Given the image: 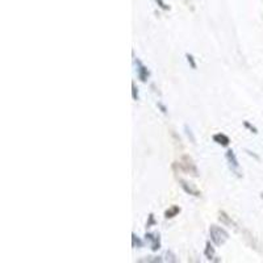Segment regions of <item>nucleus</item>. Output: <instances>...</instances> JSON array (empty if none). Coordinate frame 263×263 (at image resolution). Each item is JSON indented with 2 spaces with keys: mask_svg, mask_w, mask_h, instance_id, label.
<instances>
[{
  "mask_svg": "<svg viewBox=\"0 0 263 263\" xmlns=\"http://www.w3.org/2000/svg\"><path fill=\"white\" fill-rule=\"evenodd\" d=\"M209 237L216 246H221L229 240V233L219 225H210Z\"/></svg>",
  "mask_w": 263,
  "mask_h": 263,
  "instance_id": "f257e3e1",
  "label": "nucleus"
},
{
  "mask_svg": "<svg viewBox=\"0 0 263 263\" xmlns=\"http://www.w3.org/2000/svg\"><path fill=\"white\" fill-rule=\"evenodd\" d=\"M225 158H226V162H228V166L232 171V174L237 176V178H242V171H241V166H240V162L237 159L236 153L233 150H228L225 153Z\"/></svg>",
  "mask_w": 263,
  "mask_h": 263,
  "instance_id": "f03ea898",
  "label": "nucleus"
},
{
  "mask_svg": "<svg viewBox=\"0 0 263 263\" xmlns=\"http://www.w3.org/2000/svg\"><path fill=\"white\" fill-rule=\"evenodd\" d=\"M178 165H179V167L184 172H189L193 176H199V170H197L196 165H195L193 159L189 155H183V157L180 158V162Z\"/></svg>",
  "mask_w": 263,
  "mask_h": 263,
  "instance_id": "7ed1b4c3",
  "label": "nucleus"
},
{
  "mask_svg": "<svg viewBox=\"0 0 263 263\" xmlns=\"http://www.w3.org/2000/svg\"><path fill=\"white\" fill-rule=\"evenodd\" d=\"M134 65H136V71L137 75H138V79H140L142 83H146L148 79L150 78V71L148 69V66H145L142 62H141L140 58L134 57Z\"/></svg>",
  "mask_w": 263,
  "mask_h": 263,
  "instance_id": "20e7f679",
  "label": "nucleus"
},
{
  "mask_svg": "<svg viewBox=\"0 0 263 263\" xmlns=\"http://www.w3.org/2000/svg\"><path fill=\"white\" fill-rule=\"evenodd\" d=\"M145 240L150 242L151 250L153 251H158L161 249V234L159 233H146L145 234Z\"/></svg>",
  "mask_w": 263,
  "mask_h": 263,
  "instance_id": "39448f33",
  "label": "nucleus"
},
{
  "mask_svg": "<svg viewBox=\"0 0 263 263\" xmlns=\"http://www.w3.org/2000/svg\"><path fill=\"white\" fill-rule=\"evenodd\" d=\"M179 183H180V187L183 188V191L186 193H188V195H191V196H195V197H200L202 196V192H199L196 188H193V187H191L186 180L183 179H179Z\"/></svg>",
  "mask_w": 263,
  "mask_h": 263,
  "instance_id": "423d86ee",
  "label": "nucleus"
},
{
  "mask_svg": "<svg viewBox=\"0 0 263 263\" xmlns=\"http://www.w3.org/2000/svg\"><path fill=\"white\" fill-rule=\"evenodd\" d=\"M212 140H213V142H216L220 146H224V148H226L230 144V138L226 134H224V133H216L212 137Z\"/></svg>",
  "mask_w": 263,
  "mask_h": 263,
  "instance_id": "0eeeda50",
  "label": "nucleus"
},
{
  "mask_svg": "<svg viewBox=\"0 0 263 263\" xmlns=\"http://www.w3.org/2000/svg\"><path fill=\"white\" fill-rule=\"evenodd\" d=\"M204 255L208 261H215V247L210 244V241H207L206 249H204Z\"/></svg>",
  "mask_w": 263,
  "mask_h": 263,
  "instance_id": "6e6552de",
  "label": "nucleus"
},
{
  "mask_svg": "<svg viewBox=\"0 0 263 263\" xmlns=\"http://www.w3.org/2000/svg\"><path fill=\"white\" fill-rule=\"evenodd\" d=\"M180 210H182V209H180V207H178V206L170 207V208H169V209H167L166 212H165V219H167V220L174 219L175 216L179 215Z\"/></svg>",
  "mask_w": 263,
  "mask_h": 263,
  "instance_id": "1a4fd4ad",
  "label": "nucleus"
},
{
  "mask_svg": "<svg viewBox=\"0 0 263 263\" xmlns=\"http://www.w3.org/2000/svg\"><path fill=\"white\" fill-rule=\"evenodd\" d=\"M219 220L223 224H225V225H233L232 219H230V217L228 216V213H226V212H224V210H220Z\"/></svg>",
  "mask_w": 263,
  "mask_h": 263,
  "instance_id": "9d476101",
  "label": "nucleus"
},
{
  "mask_svg": "<svg viewBox=\"0 0 263 263\" xmlns=\"http://www.w3.org/2000/svg\"><path fill=\"white\" fill-rule=\"evenodd\" d=\"M132 246L133 247H142L144 246V242L141 241L140 237L137 236L136 233H132Z\"/></svg>",
  "mask_w": 263,
  "mask_h": 263,
  "instance_id": "9b49d317",
  "label": "nucleus"
},
{
  "mask_svg": "<svg viewBox=\"0 0 263 263\" xmlns=\"http://www.w3.org/2000/svg\"><path fill=\"white\" fill-rule=\"evenodd\" d=\"M186 58H187V62L189 63V66H191V69H193V70H196V61H195V58H193L192 54H189V53H187L186 54Z\"/></svg>",
  "mask_w": 263,
  "mask_h": 263,
  "instance_id": "f8f14e48",
  "label": "nucleus"
},
{
  "mask_svg": "<svg viewBox=\"0 0 263 263\" xmlns=\"http://www.w3.org/2000/svg\"><path fill=\"white\" fill-rule=\"evenodd\" d=\"M132 97L133 100H140V95H138V88H137L136 83H132Z\"/></svg>",
  "mask_w": 263,
  "mask_h": 263,
  "instance_id": "ddd939ff",
  "label": "nucleus"
},
{
  "mask_svg": "<svg viewBox=\"0 0 263 263\" xmlns=\"http://www.w3.org/2000/svg\"><path fill=\"white\" fill-rule=\"evenodd\" d=\"M184 131H186V134H187V137H188V138H191V142H192V144H195V142H196V138H195V136H193L192 131L189 129L188 125H184Z\"/></svg>",
  "mask_w": 263,
  "mask_h": 263,
  "instance_id": "4468645a",
  "label": "nucleus"
},
{
  "mask_svg": "<svg viewBox=\"0 0 263 263\" xmlns=\"http://www.w3.org/2000/svg\"><path fill=\"white\" fill-rule=\"evenodd\" d=\"M155 225V217H154L153 213H150L149 219H148V223H146V228H151Z\"/></svg>",
  "mask_w": 263,
  "mask_h": 263,
  "instance_id": "2eb2a0df",
  "label": "nucleus"
},
{
  "mask_svg": "<svg viewBox=\"0 0 263 263\" xmlns=\"http://www.w3.org/2000/svg\"><path fill=\"white\" fill-rule=\"evenodd\" d=\"M166 257H167L166 261H169V262H178V259H176L175 254H174L172 251H170V250H169V251L166 253Z\"/></svg>",
  "mask_w": 263,
  "mask_h": 263,
  "instance_id": "dca6fc26",
  "label": "nucleus"
},
{
  "mask_svg": "<svg viewBox=\"0 0 263 263\" xmlns=\"http://www.w3.org/2000/svg\"><path fill=\"white\" fill-rule=\"evenodd\" d=\"M244 127L247 128V129H249L250 132H253V133H255V134L258 133V129H257V128H255L254 125H251V124H250L249 121H244Z\"/></svg>",
  "mask_w": 263,
  "mask_h": 263,
  "instance_id": "f3484780",
  "label": "nucleus"
},
{
  "mask_svg": "<svg viewBox=\"0 0 263 263\" xmlns=\"http://www.w3.org/2000/svg\"><path fill=\"white\" fill-rule=\"evenodd\" d=\"M155 1H157V4L159 5L163 11H169V9H170V7H169V5H167L163 0H155Z\"/></svg>",
  "mask_w": 263,
  "mask_h": 263,
  "instance_id": "a211bd4d",
  "label": "nucleus"
},
{
  "mask_svg": "<svg viewBox=\"0 0 263 263\" xmlns=\"http://www.w3.org/2000/svg\"><path fill=\"white\" fill-rule=\"evenodd\" d=\"M145 262H162L159 257H150L149 259H145Z\"/></svg>",
  "mask_w": 263,
  "mask_h": 263,
  "instance_id": "6ab92c4d",
  "label": "nucleus"
},
{
  "mask_svg": "<svg viewBox=\"0 0 263 263\" xmlns=\"http://www.w3.org/2000/svg\"><path fill=\"white\" fill-rule=\"evenodd\" d=\"M157 105H158V107H159V108H161V111H162V113H165V114L167 113V108H166V107H165V105L162 104V103H158Z\"/></svg>",
  "mask_w": 263,
  "mask_h": 263,
  "instance_id": "aec40b11",
  "label": "nucleus"
},
{
  "mask_svg": "<svg viewBox=\"0 0 263 263\" xmlns=\"http://www.w3.org/2000/svg\"><path fill=\"white\" fill-rule=\"evenodd\" d=\"M246 153L249 154L250 157H254V158H255V159H259V157H258V155H255V154H254V153H251V151H250V150H246Z\"/></svg>",
  "mask_w": 263,
  "mask_h": 263,
  "instance_id": "412c9836",
  "label": "nucleus"
}]
</instances>
